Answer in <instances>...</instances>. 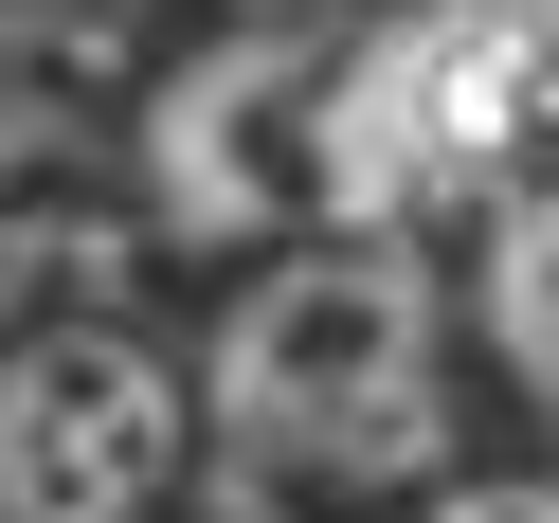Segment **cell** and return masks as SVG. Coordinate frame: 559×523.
Segmentation results:
<instances>
[{"label":"cell","mask_w":559,"mask_h":523,"mask_svg":"<svg viewBox=\"0 0 559 523\" xmlns=\"http://www.w3.org/2000/svg\"><path fill=\"white\" fill-rule=\"evenodd\" d=\"M451 325H469V379H506L559 433V145L451 217Z\"/></svg>","instance_id":"obj_5"},{"label":"cell","mask_w":559,"mask_h":523,"mask_svg":"<svg viewBox=\"0 0 559 523\" xmlns=\"http://www.w3.org/2000/svg\"><path fill=\"white\" fill-rule=\"evenodd\" d=\"M181 523H289V506H271V487H235V469H217V487H199Z\"/></svg>","instance_id":"obj_7"},{"label":"cell","mask_w":559,"mask_h":523,"mask_svg":"<svg viewBox=\"0 0 559 523\" xmlns=\"http://www.w3.org/2000/svg\"><path fill=\"white\" fill-rule=\"evenodd\" d=\"M217 487L199 361L127 307L0 325V523H181Z\"/></svg>","instance_id":"obj_4"},{"label":"cell","mask_w":559,"mask_h":523,"mask_svg":"<svg viewBox=\"0 0 559 523\" xmlns=\"http://www.w3.org/2000/svg\"><path fill=\"white\" fill-rule=\"evenodd\" d=\"M542 19H559V0H542Z\"/></svg>","instance_id":"obj_9"},{"label":"cell","mask_w":559,"mask_h":523,"mask_svg":"<svg viewBox=\"0 0 559 523\" xmlns=\"http://www.w3.org/2000/svg\"><path fill=\"white\" fill-rule=\"evenodd\" d=\"M217 19H325V0H217Z\"/></svg>","instance_id":"obj_8"},{"label":"cell","mask_w":559,"mask_h":523,"mask_svg":"<svg viewBox=\"0 0 559 523\" xmlns=\"http://www.w3.org/2000/svg\"><path fill=\"white\" fill-rule=\"evenodd\" d=\"M542 145H559V19L542 0H343V55H325V217L451 235Z\"/></svg>","instance_id":"obj_2"},{"label":"cell","mask_w":559,"mask_h":523,"mask_svg":"<svg viewBox=\"0 0 559 523\" xmlns=\"http://www.w3.org/2000/svg\"><path fill=\"white\" fill-rule=\"evenodd\" d=\"M397 523H559V451H451Z\"/></svg>","instance_id":"obj_6"},{"label":"cell","mask_w":559,"mask_h":523,"mask_svg":"<svg viewBox=\"0 0 559 523\" xmlns=\"http://www.w3.org/2000/svg\"><path fill=\"white\" fill-rule=\"evenodd\" d=\"M199 361V433L271 506H415L469 451V325H451L433 235L307 217L271 253H235Z\"/></svg>","instance_id":"obj_1"},{"label":"cell","mask_w":559,"mask_h":523,"mask_svg":"<svg viewBox=\"0 0 559 523\" xmlns=\"http://www.w3.org/2000/svg\"><path fill=\"white\" fill-rule=\"evenodd\" d=\"M325 55H343V0L325 19H199L127 109V217L217 271L307 235L325 217Z\"/></svg>","instance_id":"obj_3"}]
</instances>
